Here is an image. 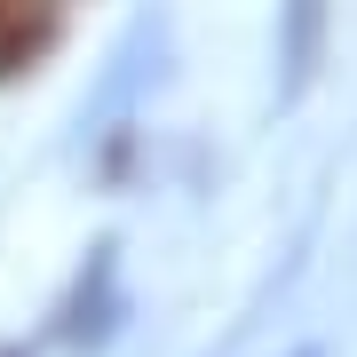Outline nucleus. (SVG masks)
Returning a JSON list of instances; mask_svg holds the SVG:
<instances>
[{"label": "nucleus", "mask_w": 357, "mask_h": 357, "mask_svg": "<svg viewBox=\"0 0 357 357\" xmlns=\"http://www.w3.org/2000/svg\"><path fill=\"white\" fill-rule=\"evenodd\" d=\"M56 32H64L56 0H0V79H24L56 48Z\"/></svg>", "instance_id": "obj_1"}]
</instances>
